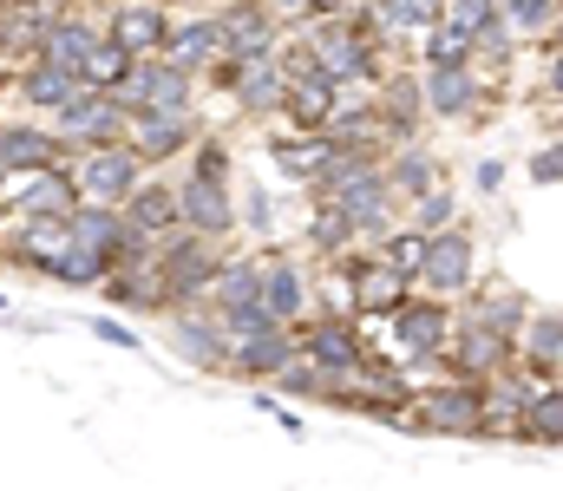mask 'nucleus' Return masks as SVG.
Listing matches in <instances>:
<instances>
[{
    "label": "nucleus",
    "mask_w": 563,
    "mask_h": 491,
    "mask_svg": "<svg viewBox=\"0 0 563 491\" xmlns=\"http://www.w3.org/2000/svg\"><path fill=\"white\" fill-rule=\"evenodd\" d=\"M413 426L420 433H445V439H478L485 433V380H426L413 393Z\"/></svg>",
    "instance_id": "1"
},
{
    "label": "nucleus",
    "mask_w": 563,
    "mask_h": 491,
    "mask_svg": "<svg viewBox=\"0 0 563 491\" xmlns=\"http://www.w3.org/2000/svg\"><path fill=\"white\" fill-rule=\"evenodd\" d=\"M217 263H223L217 236H197V230H170V243L157 249V276H164V295H170L177 309H190V302H210Z\"/></svg>",
    "instance_id": "2"
},
{
    "label": "nucleus",
    "mask_w": 563,
    "mask_h": 491,
    "mask_svg": "<svg viewBox=\"0 0 563 491\" xmlns=\"http://www.w3.org/2000/svg\"><path fill=\"white\" fill-rule=\"evenodd\" d=\"M439 367L459 373V380H492V373H511L518 367V341L511 334H492L478 322H459L439 347Z\"/></svg>",
    "instance_id": "3"
},
{
    "label": "nucleus",
    "mask_w": 563,
    "mask_h": 491,
    "mask_svg": "<svg viewBox=\"0 0 563 491\" xmlns=\"http://www.w3.org/2000/svg\"><path fill=\"white\" fill-rule=\"evenodd\" d=\"M53 132H59V145L106 152V145H125V132H132V112H125L112 92H86V99H73L66 112H53Z\"/></svg>",
    "instance_id": "4"
},
{
    "label": "nucleus",
    "mask_w": 563,
    "mask_h": 491,
    "mask_svg": "<svg viewBox=\"0 0 563 491\" xmlns=\"http://www.w3.org/2000/svg\"><path fill=\"white\" fill-rule=\"evenodd\" d=\"M452 309H445V295H426V302H407L400 315H394V347L407 354V367L413 373H432L439 367V347H445V334H452Z\"/></svg>",
    "instance_id": "5"
},
{
    "label": "nucleus",
    "mask_w": 563,
    "mask_h": 491,
    "mask_svg": "<svg viewBox=\"0 0 563 491\" xmlns=\"http://www.w3.org/2000/svg\"><path fill=\"white\" fill-rule=\"evenodd\" d=\"M314 40V59H321V72H334L341 86H380V59H374V40L354 26V20H328L321 33H308Z\"/></svg>",
    "instance_id": "6"
},
{
    "label": "nucleus",
    "mask_w": 563,
    "mask_h": 491,
    "mask_svg": "<svg viewBox=\"0 0 563 491\" xmlns=\"http://www.w3.org/2000/svg\"><path fill=\"white\" fill-rule=\"evenodd\" d=\"M125 112H190V72L170 59H139L125 86H112Z\"/></svg>",
    "instance_id": "7"
},
{
    "label": "nucleus",
    "mask_w": 563,
    "mask_h": 491,
    "mask_svg": "<svg viewBox=\"0 0 563 491\" xmlns=\"http://www.w3.org/2000/svg\"><path fill=\"white\" fill-rule=\"evenodd\" d=\"M472 276H478V243L452 223V230H432L426 236V269L420 282L432 295H465L472 289Z\"/></svg>",
    "instance_id": "8"
},
{
    "label": "nucleus",
    "mask_w": 563,
    "mask_h": 491,
    "mask_svg": "<svg viewBox=\"0 0 563 491\" xmlns=\"http://www.w3.org/2000/svg\"><path fill=\"white\" fill-rule=\"evenodd\" d=\"M413 276H400L394 263L367 256V263H347V295H354V315H374V322H394L413 295Z\"/></svg>",
    "instance_id": "9"
},
{
    "label": "nucleus",
    "mask_w": 563,
    "mask_h": 491,
    "mask_svg": "<svg viewBox=\"0 0 563 491\" xmlns=\"http://www.w3.org/2000/svg\"><path fill=\"white\" fill-rule=\"evenodd\" d=\"M73 177H79V197L86 203H125L144 183V158L132 145H106V152H86V164Z\"/></svg>",
    "instance_id": "10"
},
{
    "label": "nucleus",
    "mask_w": 563,
    "mask_h": 491,
    "mask_svg": "<svg viewBox=\"0 0 563 491\" xmlns=\"http://www.w3.org/2000/svg\"><path fill=\"white\" fill-rule=\"evenodd\" d=\"M13 197V210L26 216V223H66L86 197H79V177L73 170H59V164H46V170H26V183L20 190H7Z\"/></svg>",
    "instance_id": "11"
},
{
    "label": "nucleus",
    "mask_w": 563,
    "mask_h": 491,
    "mask_svg": "<svg viewBox=\"0 0 563 491\" xmlns=\"http://www.w3.org/2000/svg\"><path fill=\"white\" fill-rule=\"evenodd\" d=\"M301 354L328 373V380H354L361 367H367V347H361V334L354 322H341V315H321V322L301 334Z\"/></svg>",
    "instance_id": "12"
},
{
    "label": "nucleus",
    "mask_w": 563,
    "mask_h": 491,
    "mask_svg": "<svg viewBox=\"0 0 563 491\" xmlns=\"http://www.w3.org/2000/svg\"><path fill=\"white\" fill-rule=\"evenodd\" d=\"M334 203L354 216V230H361V236H374V243H380V236L394 230V203H400V197H394V183H387V164H374L367 177H354L347 190H334Z\"/></svg>",
    "instance_id": "13"
},
{
    "label": "nucleus",
    "mask_w": 563,
    "mask_h": 491,
    "mask_svg": "<svg viewBox=\"0 0 563 491\" xmlns=\"http://www.w3.org/2000/svg\"><path fill=\"white\" fill-rule=\"evenodd\" d=\"M177 210H184V230H197V236H230L236 230V210H230V190H223V177H184L177 183Z\"/></svg>",
    "instance_id": "14"
},
{
    "label": "nucleus",
    "mask_w": 563,
    "mask_h": 491,
    "mask_svg": "<svg viewBox=\"0 0 563 491\" xmlns=\"http://www.w3.org/2000/svg\"><path fill=\"white\" fill-rule=\"evenodd\" d=\"M230 92H236V105L243 112H282V99H288V66H282L276 53H263V59H230Z\"/></svg>",
    "instance_id": "15"
},
{
    "label": "nucleus",
    "mask_w": 563,
    "mask_h": 491,
    "mask_svg": "<svg viewBox=\"0 0 563 491\" xmlns=\"http://www.w3.org/2000/svg\"><path fill=\"white\" fill-rule=\"evenodd\" d=\"M295 360H301V341H295L288 327H269V334H243V341L230 347V373H243V380H282Z\"/></svg>",
    "instance_id": "16"
},
{
    "label": "nucleus",
    "mask_w": 563,
    "mask_h": 491,
    "mask_svg": "<svg viewBox=\"0 0 563 491\" xmlns=\"http://www.w3.org/2000/svg\"><path fill=\"white\" fill-rule=\"evenodd\" d=\"M282 112H288V125L295 132H321L334 112H341V79L334 72H301V79H288V99H282Z\"/></svg>",
    "instance_id": "17"
},
{
    "label": "nucleus",
    "mask_w": 563,
    "mask_h": 491,
    "mask_svg": "<svg viewBox=\"0 0 563 491\" xmlns=\"http://www.w3.org/2000/svg\"><path fill=\"white\" fill-rule=\"evenodd\" d=\"M190 138H197L190 112H132V132H125V145H132V152H139L144 164L177 158V152H184Z\"/></svg>",
    "instance_id": "18"
},
{
    "label": "nucleus",
    "mask_w": 563,
    "mask_h": 491,
    "mask_svg": "<svg viewBox=\"0 0 563 491\" xmlns=\"http://www.w3.org/2000/svg\"><path fill=\"white\" fill-rule=\"evenodd\" d=\"M420 92L432 119H472L478 112V72L472 66H426Z\"/></svg>",
    "instance_id": "19"
},
{
    "label": "nucleus",
    "mask_w": 563,
    "mask_h": 491,
    "mask_svg": "<svg viewBox=\"0 0 563 491\" xmlns=\"http://www.w3.org/2000/svg\"><path fill=\"white\" fill-rule=\"evenodd\" d=\"M86 92H99L86 72H73V66H53V59H33V72L20 79V99L33 105V112H66L73 99H86Z\"/></svg>",
    "instance_id": "20"
},
{
    "label": "nucleus",
    "mask_w": 563,
    "mask_h": 491,
    "mask_svg": "<svg viewBox=\"0 0 563 491\" xmlns=\"http://www.w3.org/2000/svg\"><path fill=\"white\" fill-rule=\"evenodd\" d=\"M263 53H276V20H269V7H256V0L230 7V13H223V59H263Z\"/></svg>",
    "instance_id": "21"
},
{
    "label": "nucleus",
    "mask_w": 563,
    "mask_h": 491,
    "mask_svg": "<svg viewBox=\"0 0 563 491\" xmlns=\"http://www.w3.org/2000/svg\"><path fill=\"white\" fill-rule=\"evenodd\" d=\"M66 223H73V236H79L86 249H106V256H112V269H119V256H125V243H132L125 203H79Z\"/></svg>",
    "instance_id": "22"
},
{
    "label": "nucleus",
    "mask_w": 563,
    "mask_h": 491,
    "mask_svg": "<svg viewBox=\"0 0 563 491\" xmlns=\"http://www.w3.org/2000/svg\"><path fill=\"white\" fill-rule=\"evenodd\" d=\"M177 347H184V360L190 367H203V373H230V327L217 322V315H177Z\"/></svg>",
    "instance_id": "23"
},
{
    "label": "nucleus",
    "mask_w": 563,
    "mask_h": 491,
    "mask_svg": "<svg viewBox=\"0 0 563 491\" xmlns=\"http://www.w3.org/2000/svg\"><path fill=\"white\" fill-rule=\"evenodd\" d=\"M164 59H170V66H184V72H197V66L223 59V20H184V26H170Z\"/></svg>",
    "instance_id": "24"
},
{
    "label": "nucleus",
    "mask_w": 563,
    "mask_h": 491,
    "mask_svg": "<svg viewBox=\"0 0 563 491\" xmlns=\"http://www.w3.org/2000/svg\"><path fill=\"white\" fill-rule=\"evenodd\" d=\"M243 302H263V256H223L217 263V282H210V309H243Z\"/></svg>",
    "instance_id": "25"
},
{
    "label": "nucleus",
    "mask_w": 563,
    "mask_h": 491,
    "mask_svg": "<svg viewBox=\"0 0 563 491\" xmlns=\"http://www.w3.org/2000/svg\"><path fill=\"white\" fill-rule=\"evenodd\" d=\"M125 223H132L139 236H170V230H184L177 190H164V183H139V190L125 197Z\"/></svg>",
    "instance_id": "26"
},
{
    "label": "nucleus",
    "mask_w": 563,
    "mask_h": 491,
    "mask_svg": "<svg viewBox=\"0 0 563 491\" xmlns=\"http://www.w3.org/2000/svg\"><path fill=\"white\" fill-rule=\"evenodd\" d=\"M0 164H7L13 177L59 164V132H40V125H7V132H0Z\"/></svg>",
    "instance_id": "27"
},
{
    "label": "nucleus",
    "mask_w": 563,
    "mask_h": 491,
    "mask_svg": "<svg viewBox=\"0 0 563 491\" xmlns=\"http://www.w3.org/2000/svg\"><path fill=\"white\" fill-rule=\"evenodd\" d=\"M263 302L276 309V322H301L308 315V282H301V269L288 263V256H263Z\"/></svg>",
    "instance_id": "28"
},
{
    "label": "nucleus",
    "mask_w": 563,
    "mask_h": 491,
    "mask_svg": "<svg viewBox=\"0 0 563 491\" xmlns=\"http://www.w3.org/2000/svg\"><path fill=\"white\" fill-rule=\"evenodd\" d=\"M66 249H73V223H26V236L13 243V263H26L33 276H59Z\"/></svg>",
    "instance_id": "29"
},
{
    "label": "nucleus",
    "mask_w": 563,
    "mask_h": 491,
    "mask_svg": "<svg viewBox=\"0 0 563 491\" xmlns=\"http://www.w3.org/2000/svg\"><path fill=\"white\" fill-rule=\"evenodd\" d=\"M518 360L531 367V380H544L551 367L563 360V309H544V315H531L525 334H518Z\"/></svg>",
    "instance_id": "30"
},
{
    "label": "nucleus",
    "mask_w": 563,
    "mask_h": 491,
    "mask_svg": "<svg viewBox=\"0 0 563 491\" xmlns=\"http://www.w3.org/2000/svg\"><path fill=\"white\" fill-rule=\"evenodd\" d=\"M106 33H119L132 53H151V46H164V40H170V20H164V7H151V0H119Z\"/></svg>",
    "instance_id": "31"
},
{
    "label": "nucleus",
    "mask_w": 563,
    "mask_h": 491,
    "mask_svg": "<svg viewBox=\"0 0 563 491\" xmlns=\"http://www.w3.org/2000/svg\"><path fill=\"white\" fill-rule=\"evenodd\" d=\"M92 46H99V26L92 20H59V26H46V40L33 46L40 59H53V66H73V72H86V59H92Z\"/></svg>",
    "instance_id": "32"
},
{
    "label": "nucleus",
    "mask_w": 563,
    "mask_h": 491,
    "mask_svg": "<svg viewBox=\"0 0 563 491\" xmlns=\"http://www.w3.org/2000/svg\"><path fill=\"white\" fill-rule=\"evenodd\" d=\"M66 20V0H7V13H0V40L7 46H40L46 40V26H59Z\"/></svg>",
    "instance_id": "33"
},
{
    "label": "nucleus",
    "mask_w": 563,
    "mask_h": 491,
    "mask_svg": "<svg viewBox=\"0 0 563 491\" xmlns=\"http://www.w3.org/2000/svg\"><path fill=\"white\" fill-rule=\"evenodd\" d=\"M465 322H478V327H492V334H525V322H531V302L518 295V289H485L472 309H465Z\"/></svg>",
    "instance_id": "34"
},
{
    "label": "nucleus",
    "mask_w": 563,
    "mask_h": 491,
    "mask_svg": "<svg viewBox=\"0 0 563 491\" xmlns=\"http://www.w3.org/2000/svg\"><path fill=\"white\" fill-rule=\"evenodd\" d=\"M132 66H139V53H132L119 33H99V46H92V59H86V79H92L99 92H112V86L132 79Z\"/></svg>",
    "instance_id": "35"
},
{
    "label": "nucleus",
    "mask_w": 563,
    "mask_h": 491,
    "mask_svg": "<svg viewBox=\"0 0 563 491\" xmlns=\"http://www.w3.org/2000/svg\"><path fill=\"white\" fill-rule=\"evenodd\" d=\"M387 183H394V197H407V203H413V197H426V190L439 183V158H432L426 145H407L400 158L387 164Z\"/></svg>",
    "instance_id": "36"
},
{
    "label": "nucleus",
    "mask_w": 563,
    "mask_h": 491,
    "mask_svg": "<svg viewBox=\"0 0 563 491\" xmlns=\"http://www.w3.org/2000/svg\"><path fill=\"white\" fill-rule=\"evenodd\" d=\"M518 439H531V446H563V387H538V393H531Z\"/></svg>",
    "instance_id": "37"
},
{
    "label": "nucleus",
    "mask_w": 563,
    "mask_h": 491,
    "mask_svg": "<svg viewBox=\"0 0 563 491\" xmlns=\"http://www.w3.org/2000/svg\"><path fill=\"white\" fill-rule=\"evenodd\" d=\"M354 236H361V230H354V216H347L334 197H321V203H314V216H308V243H314L321 256H341Z\"/></svg>",
    "instance_id": "38"
},
{
    "label": "nucleus",
    "mask_w": 563,
    "mask_h": 491,
    "mask_svg": "<svg viewBox=\"0 0 563 491\" xmlns=\"http://www.w3.org/2000/svg\"><path fill=\"white\" fill-rule=\"evenodd\" d=\"M328 152H334V145H328V132H301V138H276V152H269V158H276V170L314 183V170L328 164Z\"/></svg>",
    "instance_id": "39"
},
{
    "label": "nucleus",
    "mask_w": 563,
    "mask_h": 491,
    "mask_svg": "<svg viewBox=\"0 0 563 491\" xmlns=\"http://www.w3.org/2000/svg\"><path fill=\"white\" fill-rule=\"evenodd\" d=\"M420 112H426V92H420V79H387V105H380V125H387L394 138H407Z\"/></svg>",
    "instance_id": "40"
},
{
    "label": "nucleus",
    "mask_w": 563,
    "mask_h": 491,
    "mask_svg": "<svg viewBox=\"0 0 563 491\" xmlns=\"http://www.w3.org/2000/svg\"><path fill=\"white\" fill-rule=\"evenodd\" d=\"M420 46H426V66H472V33H459L452 20H439V26H426L420 33Z\"/></svg>",
    "instance_id": "41"
},
{
    "label": "nucleus",
    "mask_w": 563,
    "mask_h": 491,
    "mask_svg": "<svg viewBox=\"0 0 563 491\" xmlns=\"http://www.w3.org/2000/svg\"><path fill=\"white\" fill-rule=\"evenodd\" d=\"M106 276H112V256H106V249H86V243L73 236V249H66V263H59L53 282H66V289H92V282H106Z\"/></svg>",
    "instance_id": "42"
},
{
    "label": "nucleus",
    "mask_w": 563,
    "mask_h": 491,
    "mask_svg": "<svg viewBox=\"0 0 563 491\" xmlns=\"http://www.w3.org/2000/svg\"><path fill=\"white\" fill-rule=\"evenodd\" d=\"M380 263H394L400 276H413V282H420V269H426V230H413V223H407V230H387V236H380Z\"/></svg>",
    "instance_id": "43"
},
{
    "label": "nucleus",
    "mask_w": 563,
    "mask_h": 491,
    "mask_svg": "<svg viewBox=\"0 0 563 491\" xmlns=\"http://www.w3.org/2000/svg\"><path fill=\"white\" fill-rule=\"evenodd\" d=\"M459 223V190H445V183H432L426 197H413V230H452Z\"/></svg>",
    "instance_id": "44"
},
{
    "label": "nucleus",
    "mask_w": 563,
    "mask_h": 491,
    "mask_svg": "<svg viewBox=\"0 0 563 491\" xmlns=\"http://www.w3.org/2000/svg\"><path fill=\"white\" fill-rule=\"evenodd\" d=\"M498 13L511 20V33H551L563 0H498Z\"/></svg>",
    "instance_id": "45"
},
{
    "label": "nucleus",
    "mask_w": 563,
    "mask_h": 491,
    "mask_svg": "<svg viewBox=\"0 0 563 491\" xmlns=\"http://www.w3.org/2000/svg\"><path fill=\"white\" fill-rule=\"evenodd\" d=\"M217 315V309H210ZM217 322L230 327V341H243V334H269V327H288V322H276V309L269 302H243V309H223Z\"/></svg>",
    "instance_id": "46"
},
{
    "label": "nucleus",
    "mask_w": 563,
    "mask_h": 491,
    "mask_svg": "<svg viewBox=\"0 0 563 491\" xmlns=\"http://www.w3.org/2000/svg\"><path fill=\"white\" fill-rule=\"evenodd\" d=\"M394 13H400V26H413V33H426V26H439L445 20V0H387Z\"/></svg>",
    "instance_id": "47"
},
{
    "label": "nucleus",
    "mask_w": 563,
    "mask_h": 491,
    "mask_svg": "<svg viewBox=\"0 0 563 491\" xmlns=\"http://www.w3.org/2000/svg\"><path fill=\"white\" fill-rule=\"evenodd\" d=\"M492 13H498V0H445V20H452L459 33H478Z\"/></svg>",
    "instance_id": "48"
},
{
    "label": "nucleus",
    "mask_w": 563,
    "mask_h": 491,
    "mask_svg": "<svg viewBox=\"0 0 563 491\" xmlns=\"http://www.w3.org/2000/svg\"><path fill=\"white\" fill-rule=\"evenodd\" d=\"M269 7H276L282 20H334L347 0H269Z\"/></svg>",
    "instance_id": "49"
},
{
    "label": "nucleus",
    "mask_w": 563,
    "mask_h": 491,
    "mask_svg": "<svg viewBox=\"0 0 563 491\" xmlns=\"http://www.w3.org/2000/svg\"><path fill=\"white\" fill-rule=\"evenodd\" d=\"M531 183H563V138H558V145H544V152L531 158Z\"/></svg>",
    "instance_id": "50"
},
{
    "label": "nucleus",
    "mask_w": 563,
    "mask_h": 491,
    "mask_svg": "<svg viewBox=\"0 0 563 491\" xmlns=\"http://www.w3.org/2000/svg\"><path fill=\"white\" fill-rule=\"evenodd\" d=\"M197 177H230V152H223L217 138H203V145H197Z\"/></svg>",
    "instance_id": "51"
},
{
    "label": "nucleus",
    "mask_w": 563,
    "mask_h": 491,
    "mask_svg": "<svg viewBox=\"0 0 563 491\" xmlns=\"http://www.w3.org/2000/svg\"><path fill=\"white\" fill-rule=\"evenodd\" d=\"M92 334H99V341H112V347H139V334H132V327H119L112 315H99V322H92Z\"/></svg>",
    "instance_id": "52"
},
{
    "label": "nucleus",
    "mask_w": 563,
    "mask_h": 491,
    "mask_svg": "<svg viewBox=\"0 0 563 491\" xmlns=\"http://www.w3.org/2000/svg\"><path fill=\"white\" fill-rule=\"evenodd\" d=\"M498 183H505V164H498V158H485V164H478V197H492Z\"/></svg>",
    "instance_id": "53"
},
{
    "label": "nucleus",
    "mask_w": 563,
    "mask_h": 491,
    "mask_svg": "<svg viewBox=\"0 0 563 491\" xmlns=\"http://www.w3.org/2000/svg\"><path fill=\"white\" fill-rule=\"evenodd\" d=\"M276 223V210H269V197H250V230H269Z\"/></svg>",
    "instance_id": "54"
},
{
    "label": "nucleus",
    "mask_w": 563,
    "mask_h": 491,
    "mask_svg": "<svg viewBox=\"0 0 563 491\" xmlns=\"http://www.w3.org/2000/svg\"><path fill=\"white\" fill-rule=\"evenodd\" d=\"M551 92H558V99H563V46H558V53H551Z\"/></svg>",
    "instance_id": "55"
},
{
    "label": "nucleus",
    "mask_w": 563,
    "mask_h": 491,
    "mask_svg": "<svg viewBox=\"0 0 563 491\" xmlns=\"http://www.w3.org/2000/svg\"><path fill=\"white\" fill-rule=\"evenodd\" d=\"M563 46V13H558V26H551V53Z\"/></svg>",
    "instance_id": "56"
},
{
    "label": "nucleus",
    "mask_w": 563,
    "mask_h": 491,
    "mask_svg": "<svg viewBox=\"0 0 563 491\" xmlns=\"http://www.w3.org/2000/svg\"><path fill=\"white\" fill-rule=\"evenodd\" d=\"M7 177H13V170H7V164H0V197H7Z\"/></svg>",
    "instance_id": "57"
}]
</instances>
